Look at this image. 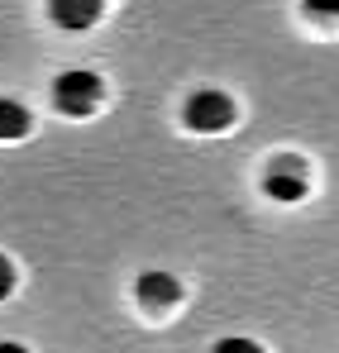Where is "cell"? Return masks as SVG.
Returning <instances> with one entry per match:
<instances>
[{
	"mask_svg": "<svg viewBox=\"0 0 339 353\" xmlns=\"http://www.w3.org/2000/svg\"><path fill=\"white\" fill-rule=\"evenodd\" d=\"M24 134H29V110H24L19 101L0 96V143H10V139H24Z\"/></svg>",
	"mask_w": 339,
	"mask_h": 353,
	"instance_id": "cell-6",
	"label": "cell"
},
{
	"mask_svg": "<svg viewBox=\"0 0 339 353\" xmlns=\"http://www.w3.org/2000/svg\"><path fill=\"white\" fill-rule=\"evenodd\" d=\"M215 353H263V349H258L253 339H220V344H215Z\"/></svg>",
	"mask_w": 339,
	"mask_h": 353,
	"instance_id": "cell-7",
	"label": "cell"
},
{
	"mask_svg": "<svg viewBox=\"0 0 339 353\" xmlns=\"http://www.w3.org/2000/svg\"><path fill=\"white\" fill-rule=\"evenodd\" d=\"M0 353H29L24 344H0Z\"/></svg>",
	"mask_w": 339,
	"mask_h": 353,
	"instance_id": "cell-10",
	"label": "cell"
},
{
	"mask_svg": "<svg viewBox=\"0 0 339 353\" xmlns=\"http://www.w3.org/2000/svg\"><path fill=\"white\" fill-rule=\"evenodd\" d=\"M10 292H14V268H10V258L0 253V301H5Z\"/></svg>",
	"mask_w": 339,
	"mask_h": 353,
	"instance_id": "cell-8",
	"label": "cell"
},
{
	"mask_svg": "<svg viewBox=\"0 0 339 353\" xmlns=\"http://www.w3.org/2000/svg\"><path fill=\"white\" fill-rule=\"evenodd\" d=\"M53 19L62 29H91L101 19V0H53Z\"/></svg>",
	"mask_w": 339,
	"mask_h": 353,
	"instance_id": "cell-5",
	"label": "cell"
},
{
	"mask_svg": "<svg viewBox=\"0 0 339 353\" xmlns=\"http://www.w3.org/2000/svg\"><path fill=\"white\" fill-rule=\"evenodd\" d=\"M234 124V101H229L225 91H196L191 101H186V129H196V134H220Z\"/></svg>",
	"mask_w": 339,
	"mask_h": 353,
	"instance_id": "cell-2",
	"label": "cell"
},
{
	"mask_svg": "<svg viewBox=\"0 0 339 353\" xmlns=\"http://www.w3.org/2000/svg\"><path fill=\"white\" fill-rule=\"evenodd\" d=\"M139 301H144L148 310H172V305L182 301V287H177L172 272H144V277H139Z\"/></svg>",
	"mask_w": 339,
	"mask_h": 353,
	"instance_id": "cell-4",
	"label": "cell"
},
{
	"mask_svg": "<svg viewBox=\"0 0 339 353\" xmlns=\"http://www.w3.org/2000/svg\"><path fill=\"white\" fill-rule=\"evenodd\" d=\"M263 191H268L273 201H301V196H306V172H301V163H296V158H282V163L268 172Z\"/></svg>",
	"mask_w": 339,
	"mask_h": 353,
	"instance_id": "cell-3",
	"label": "cell"
},
{
	"mask_svg": "<svg viewBox=\"0 0 339 353\" xmlns=\"http://www.w3.org/2000/svg\"><path fill=\"white\" fill-rule=\"evenodd\" d=\"M53 101H57V110L62 115H72V119H81V115H91L96 105H101V77L96 72H62L57 77V86H53Z\"/></svg>",
	"mask_w": 339,
	"mask_h": 353,
	"instance_id": "cell-1",
	"label": "cell"
},
{
	"mask_svg": "<svg viewBox=\"0 0 339 353\" xmlns=\"http://www.w3.org/2000/svg\"><path fill=\"white\" fill-rule=\"evenodd\" d=\"M316 14H339V0H306Z\"/></svg>",
	"mask_w": 339,
	"mask_h": 353,
	"instance_id": "cell-9",
	"label": "cell"
}]
</instances>
